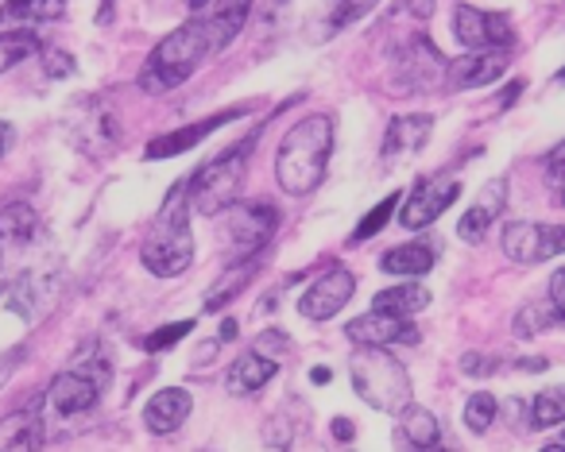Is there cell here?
I'll return each mask as SVG.
<instances>
[{
  "instance_id": "cell-1",
  "label": "cell",
  "mask_w": 565,
  "mask_h": 452,
  "mask_svg": "<svg viewBox=\"0 0 565 452\" xmlns=\"http://www.w3.org/2000/svg\"><path fill=\"white\" fill-rule=\"evenodd\" d=\"M330 155H333V120L326 112L302 117L279 140V151H275V182L282 186V194L291 197L315 194L322 186L326 171H330Z\"/></svg>"
},
{
  "instance_id": "cell-2",
  "label": "cell",
  "mask_w": 565,
  "mask_h": 452,
  "mask_svg": "<svg viewBox=\"0 0 565 452\" xmlns=\"http://www.w3.org/2000/svg\"><path fill=\"white\" fill-rule=\"evenodd\" d=\"M140 263L148 267L156 279H179L190 263H194V236H190V205H186V182L171 190L163 202L159 217L151 220L148 236H143Z\"/></svg>"
},
{
  "instance_id": "cell-3",
  "label": "cell",
  "mask_w": 565,
  "mask_h": 452,
  "mask_svg": "<svg viewBox=\"0 0 565 452\" xmlns=\"http://www.w3.org/2000/svg\"><path fill=\"white\" fill-rule=\"evenodd\" d=\"M213 58V43L202 20H186L182 28H174L167 40L156 43V51L148 55L140 71V86L148 94H171L179 89L190 74H198V66H205Z\"/></svg>"
},
{
  "instance_id": "cell-4",
  "label": "cell",
  "mask_w": 565,
  "mask_h": 452,
  "mask_svg": "<svg viewBox=\"0 0 565 452\" xmlns=\"http://www.w3.org/2000/svg\"><path fill=\"white\" fill-rule=\"evenodd\" d=\"M256 136H244L236 148L221 151L217 159H210V163H202L194 174H190L186 182V205L190 213H202V217H217L225 205L236 202V194H241L244 186V171H248V151L256 148Z\"/></svg>"
},
{
  "instance_id": "cell-5",
  "label": "cell",
  "mask_w": 565,
  "mask_h": 452,
  "mask_svg": "<svg viewBox=\"0 0 565 452\" xmlns=\"http://www.w3.org/2000/svg\"><path fill=\"white\" fill-rule=\"evenodd\" d=\"M349 375H353V390L361 395V402H369L372 410L399 413L403 406L415 402L407 367L387 348H361L349 364Z\"/></svg>"
},
{
  "instance_id": "cell-6",
  "label": "cell",
  "mask_w": 565,
  "mask_h": 452,
  "mask_svg": "<svg viewBox=\"0 0 565 452\" xmlns=\"http://www.w3.org/2000/svg\"><path fill=\"white\" fill-rule=\"evenodd\" d=\"M109 383H113L109 359L97 352V344H86L82 356L47 383V402L55 406L58 413L74 418V413L94 410L97 398L109 390Z\"/></svg>"
},
{
  "instance_id": "cell-7",
  "label": "cell",
  "mask_w": 565,
  "mask_h": 452,
  "mask_svg": "<svg viewBox=\"0 0 565 452\" xmlns=\"http://www.w3.org/2000/svg\"><path fill=\"white\" fill-rule=\"evenodd\" d=\"M221 244L228 248V263H252L267 248L271 233L279 228V209L271 202H233L217 213Z\"/></svg>"
},
{
  "instance_id": "cell-8",
  "label": "cell",
  "mask_w": 565,
  "mask_h": 452,
  "mask_svg": "<svg viewBox=\"0 0 565 452\" xmlns=\"http://www.w3.org/2000/svg\"><path fill=\"white\" fill-rule=\"evenodd\" d=\"M441 74H446V58L441 51L426 40L423 32H415L395 55V89L399 94H423V89H438Z\"/></svg>"
},
{
  "instance_id": "cell-9",
  "label": "cell",
  "mask_w": 565,
  "mask_h": 452,
  "mask_svg": "<svg viewBox=\"0 0 565 452\" xmlns=\"http://www.w3.org/2000/svg\"><path fill=\"white\" fill-rule=\"evenodd\" d=\"M503 256L511 263H546L557 259L565 248V228L562 225H539V220H511L503 225Z\"/></svg>"
},
{
  "instance_id": "cell-10",
  "label": "cell",
  "mask_w": 565,
  "mask_h": 452,
  "mask_svg": "<svg viewBox=\"0 0 565 452\" xmlns=\"http://www.w3.org/2000/svg\"><path fill=\"white\" fill-rule=\"evenodd\" d=\"M454 35L469 51H508L515 43L511 20L503 12H484L472 9V4H457L454 9Z\"/></svg>"
},
{
  "instance_id": "cell-11",
  "label": "cell",
  "mask_w": 565,
  "mask_h": 452,
  "mask_svg": "<svg viewBox=\"0 0 565 452\" xmlns=\"http://www.w3.org/2000/svg\"><path fill=\"white\" fill-rule=\"evenodd\" d=\"M461 197V182L454 179H423L415 182V190H411L407 197H399L403 209H395V217H399L403 228H426L434 225V220L441 217V213L449 209V205Z\"/></svg>"
},
{
  "instance_id": "cell-12",
  "label": "cell",
  "mask_w": 565,
  "mask_h": 452,
  "mask_svg": "<svg viewBox=\"0 0 565 452\" xmlns=\"http://www.w3.org/2000/svg\"><path fill=\"white\" fill-rule=\"evenodd\" d=\"M353 294H356V275L345 271V267H330L299 298V313L307 321H330L353 302Z\"/></svg>"
},
{
  "instance_id": "cell-13",
  "label": "cell",
  "mask_w": 565,
  "mask_h": 452,
  "mask_svg": "<svg viewBox=\"0 0 565 452\" xmlns=\"http://www.w3.org/2000/svg\"><path fill=\"white\" fill-rule=\"evenodd\" d=\"M345 336L356 344V348H395V344H418L415 321L411 318H392V313H361L345 325Z\"/></svg>"
},
{
  "instance_id": "cell-14",
  "label": "cell",
  "mask_w": 565,
  "mask_h": 452,
  "mask_svg": "<svg viewBox=\"0 0 565 452\" xmlns=\"http://www.w3.org/2000/svg\"><path fill=\"white\" fill-rule=\"evenodd\" d=\"M508 74V51H469L461 58H446L441 86L446 89H484Z\"/></svg>"
},
{
  "instance_id": "cell-15",
  "label": "cell",
  "mask_w": 565,
  "mask_h": 452,
  "mask_svg": "<svg viewBox=\"0 0 565 452\" xmlns=\"http://www.w3.org/2000/svg\"><path fill=\"white\" fill-rule=\"evenodd\" d=\"M248 117V105H236V109L228 112H217V117H205L198 120V125L190 128H179V132H167V136H156V140L148 143V151H143V159H174V155H186L190 148H198V143L205 140V136H213L221 125H233V120Z\"/></svg>"
},
{
  "instance_id": "cell-16",
  "label": "cell",
  "mask_w": 565,
  "mask_h": 452,
  "mask_svg": "<svg viewBox=\"0 0 565 452\" xmlns=\"http://www.w3.org/2000/svg\"><path fill=\"white\" fill-rule=\"evenodd\" d=\"M43 441H47V426H43L40 398L0 418V452H43Z\"/></svg>"
},
{
  "instance_id": "cell-17",
  "label": "cell",
  "mask_w": 565,
  "mask_h": 452,
  "mask_svg": "<svg viewBox=\"0 0 565 452\" xmlns=\"http://www.w3.org/2000/svg\"><path fill=\"white\" fill-rule=\"evenodd\" d=\"M248 12H252V0H205L202 9H198V20H202L205 32H210L213 55H221V51L244 32Z\"/></svg>"
},
{
  "instance_id": "cell-18",
  "label": "cell",
  "mask_w": 565,
  "mask_h": 452,
  "mask_svg": "<svg viewBox=\"0 0 565 452\" xmlns=\"http://www.w3.org/2000/svg\"><path fill=\"white\" fill-rule=\"evenodd\" d=\"M503 209H508V182L492 179L484 190H480L477 202L469 205V213L457 220V236H461V240H469V244H480L488 228H492V220L500 217Z\"/></svg>"
},
{
  "instance_id": "cell-19",
  "label": "cell",
  "mask_w": 565,
  "mask_h": 452,
  "mask_svg": "<svg viewBox=\"0 0 565 452\" xmlns=\"http://www.w3.org/2000/svg\"><path fill=\"white\" fill-rule=\"evenodd\" d=\"M190 410H194V398H190L186 387H163L143 406V426H148L151 433L167 437L190 418Z\"/></svg>"
},
{
  "instance_id": "cell-20",
  "label": "cell",
  "mask_w": 565,
  "mask_h": 452,
  "mask_svg": "<svg viewBox=\"0 0 565 452\" xmlns=\"http://www.w3.org/2000/svg\"><path fill=\"white\" fill-rule=\"evenodd\" d=\"M434 132V117L430 112H411V117H395L384 132V155L387 159H407L415 151L426 148Z\"/></svg>"
},
{
  "instance_id": "cell-21",
  "label": "cell",
  "mask_w": 565,
  "mask_h": 452,
  "mask_svg": "<svg viewBox=\"0 0 565 452\" xmlns=\"http://www.w3.org/2000/svg\"><path fill=\"white\" fill-rule=\"evenodd\" d=\"M275 367H279V359L264 356L259 348L241 352V356L233 359V367H228V375H225L228 395H236V398L256 395L259 387H267V383L275 379Z\"/></svg>"
},
{
  "instance_id": "cell-22",
  "label": "cell",
  "mask_w": 565,
  "mask_h": 452,
  "mask_svg": "<svg viewBox=\"0 0 565 452\" xmlns=\"http://www.w3.org/2000/svg\"><path fill=\"white\" fill-rule=\"evenodd\" d=\"M434 263H438V251L430 244H399V248L380 256V267L387 275H403V279H423L434 271Z\"/></svg>"
},
{
  "instance_id": "cell-23",
  "label": "cell",
  "mask_w": 565,
  "mask_h": 452,
  "mask_svg": "<svg viewBox=\"0 0 565 452\" xmlns=\"http://www.w3.org/2000/svg\"><path fill=\"white\" fill-rule=\"evenodd\" d=\"M380 0H326L322 17H318V40H333V35L349 32L353 24H361Z\"/></svg>"
},
{
  "instance_id": "cell-24",
  "label": "cell",
  "mask_w": 565,
  "mask_h": 452,
  "mask_svg": "<svg viewBox=\"0 0 565 452\" xmlns=\"http://www.w3.org/2000/svg\"><path fill=\"white\" fill-rule=\"evenodd\" d=\"M395 418H399V441L407 449H434V444H441V421L430 410L411 402Z\"/></svg>"
},
{
  "instance_id": "cell-25",
  "label": "cell",
  "mask_w": 565,
  "mask_h": 452,
  "mask_svg": "<svg viewBox=\"0 0 565 452\" xmlns=\"http://www.w3.org/2000/svg\"><path fill=\"white\" fill-rule=\"evenodd\" d=\"M430 305V290L423 282H399V287H387L372 298V310L392 313V318H415Z\"/></svg>"
},
{
  "instance_id": "cell-26",
  "label": "cell",
  "mask_w": 565,
  "mask_h": 452,
  "mask_svg": "<svg viewBox=\"0 0 565 452\" xmlns=\"http://www.w3.org/2000/svg\"><path fill=\"white\" fill-rule=\"evenodd\" d=\"M43 51V40L35 32H0V74H9L12 66L28 63Z\"/></svg>"
},
{
  "instance_id": "cell-27",
  "label": "cell",
  "mask_w": 565,
  "mask_h": 452,
  "mask_svg": "<svg viewBox=\"0 0 565 452\" xmlns=\"http://www.w3.org/2000/svg\"><path fill=\"white\" fill-rule=\"evenodd\" d=\"M71 0H12L4 20H32V24H55L66 17Z\"/></svg>"
},
{
  "instance_id": "cell-28",
  "label": "cell",
  "mask_w": 565,
  "mask_h": 452,
  "mask_svg": "<svg viewBox=\"0 0 565 452\" xmlns=\"http://www.w3.org/2000/svg\"><path fill=\"white\" fill-rule=\"evenodd\" d=\"M531 429H557L565 421V402H562V387H550L542 395L531 398V413H526Z\"/></svg>"
},
{
  "instance_id": "cell-29",
  "label": "cell",
  "mask_w": 565,
  "mask_h": 452,
  "mask_svg": "<svg viewBox=\"0 0 565 452\" xmlns=\"http://www.w3.org/2000/svg\"><path fill=\"white\" fill-rule=\"evenodd\" d=\"M562 318H565V313H557L550 302L546 305H523V310L515 313V336H519V341H531V336L562 325Z\"/></svg>"
},
{
  "instance_id": "cell-30",
  "label": "cell",
  "mask_w": 565,
  "mask_h": 452,
  "mask_svg": "<svg viewBox=\"0 0 565 452\" xmlns=\"http://www.w3.org/2000/svg\"><path fill=\"white\" fill-rule=\"evenodd\" d=\"M399 197H403V194H387L380 205H372V209H369V217H364L361 225H356L353 240H356V244H361V240H372V236H376L380 228H384L387 220L395 217V209H399Z\"/></svg>"
},
{
  "instance_id": "cell-31",
  "label": "cell",
  "mask_w": 565,
  "mask_h": 452,
  "mask_svg": "<svg viewBox=\"0 0 565 452\" xmlns=\"http://www.w3.org/2000/svg\"><path fill=\"white\" fill-rule=\"evenodd\" d=\"M495 398L492 395H472L469 402H465V426H469V433H488L492 429V421H495Z\"/></svg>"
},
{
  "instance_id": "cell-32",
  "label": "cell",
  "mask_w": 565,
  "mask_h": 452,
  "mask_svg": "<svg viewBox=\"0 0 565 452\" xmlns=\"http://www.w3.org/2000/svg\"><path fill=\"white\" fill-rule=\"evenodd\" d=\"M267 441H271L275 449H282V452H326L322 444H318L315 437H310L307 418L291 421V429H287V437H267Z\"/></svg>"
},
{
  "instance_id": "cell-33",
  "label": "cell",
  "mask_w": 565,
  "mask_h": 452,
  "mask_svg": "<svg viewBox=\"0 0 565 452\" xmlns=\"http://www.w3.org/2000/svg\"><path fill=\"white\" fill-rule=\"evenodd\" d=\"M190 333H194V321H174V325H163V329H156V333H148L140 344H143V352H167Z\"/></svg>"
},
{
  "instance_id": "cell-34",
  "label": "cell",
  "mask_w": 565,
  "mask_h": 452,
  "mask_svg": "<svg viewBox=\"0 0 565 452\" xmlns=\"http://www.w3.org/2000/svg\"><path fill=\"white\" fill-rule=\"evenodd\" d=\"M500 359L495 356H484V352H465L461 356V372L472 375V379H484V375H495Z\"/></svg>"
},
{
  "instance_id": "cell-35",
  "label": "cell",
  "mask_w": 565,
  "mask_h": 452,
  "mask_svg": "<svg viewBox=\"0 0 565 452\" xmlns=\"http://www.w3.org/2000/svg\"><path fill=\"white\" fill-rule=\"evenodd\" d=\"M40 55L47 58L51 78H66V74H74V58L66 55V51H40Z\"/></svg>"
},
{
  "instance_id": "cell-36",
  "label": "cell",
  "mask_w": 565,
  "mask_h": 452,
  "mask_svg": "<svg viewBox=\"0 0 565 452\" xmlns=\"http://www.w3.org/2000/svg\"><path fill=\"white\" fill-rule=\"evenodd\" d=\"M256 341H259L256 348L264 352V356H271V359H279L282 352L291 348V344H287V336H282V333H275V329H267V333H264V336H256Z\"/></svg>"
},
{
  "instance_id": "cell-37",
  "label": "cell",
  "mask_w": 565,
  "mask_h": 452,
  "mask_svg": "<svg viewBox=\"0 0 565 452\" xmlns=\"http://www.w3.org/2000/svg\"><path fill=\"white\" fill-rule=\"evenodd\" d=\"M395 17H415L418 24H426L434 17V0H403L399 9H395Z\"/></svg>"
},
{
  "instance_id": "cell-38",
  "label": "cell",
  "mask_w": 565,
  "mask_h": 452,
  "mask_svg": "<svg viewBox=\"0 0 565 452\" xmlns=\"http://www.w3.org/2000/svg\"><path fill=\"white\" fill-rule=\"evenodd\" d=\"M562 148L550 151V163H546V174H550V190H554V197H562Z\"/></svg>"
},
{
  "instance_id": "cell-39",
  "label": "cell",
  "mask_w": 565,
  "mask_h": 452,
  "mask_svg": "<svg viewBox=\"0 0 565 452\" xmlns=\"http://www.w3.org/2000/svg\"><path fill=\"white\" fill-rule=\"evenodd\" d=\"M550 305H554L557 313H565V271L550 275Z\"/></svg>"
},
{
  "instance_id": "cell-40",
  "label": "cell",
  "mask_w": 565,
  "mask_h": 452,
  "mask_svg": "<svg viewBox=\"0 0 565 452\" xmlns=\"http://www.w3.org/2000/svg\"><path fill=\"white\" fill-rule=\"evenodd\" d=\"M20 359H24V348H17V352H4V356H0V387H4V383H9L12 367H17Z\"/></svg>"
},
{
  "instance_id": "cell-41",
  "label": "cell",
  "mask_w": 565,
  "mask_h": 452,
  "mask_svg": "<svg viewBox=\"0 0 565 452\" xmlns=\"http://www.w3.org/2000/svg\"><path fill=\"white\" fill-rule=\"evenodd\" d=\"M333 437H338V441H353V433H356V426L349 418H333Z\"/></svg>"
},
{
  "instance_id": "cell-42",
  "label": "cell",
  "mask_w": 565,
  "mask_h": 452,
  "mask_svg": "<svg viewBox=\"0 0 565 452\" xmlns=\"http://www.w3.org/2000/svg\"><path fill=\"white\" fill-rule=\"evenodd\" d=\"M12 140H17V132H12L9 120H0V159H4V151L12 148Z\"/></svg>"
},
{
  "instance_id": "cell-43",
  "label": "cell",
  "mask_w": 565,
  "mask_h": 452,
  "mask_svg": "<svg viewBox=\"0 0 565 452\" xmlns=\"http://www.w3.org/2000/svg\"><path fill=\"white\" fill-rule=\"evenodd\" d=\"M236 336V321L228 318V321H221V341H233Z\"/></svg>"
},
{
  "instance_id": "cell-44",
  "label": "cell",
  "mask_w": 565,
  "mask_h": 452,
  "mask_svg": "<svg viewBox=\"0 0 565 452\" xmlns=\"http://www.w3.org/2000/svg\"><path fill=\"white\" fill-rule=\"evenodd\" d=\"M407 452H461V449H454V444H434V449H407Z\"/></svg>"
},
{
  "instance_id": "cell-45",
  "label": "cell",
  "mask_w": 565,
  "mask_h": 452,
  "mask_svg": "<svg viewBox=\"0 0 565 452\" xmlns=\"http://www.w3.org/2000/svg\"><path fill=\"white\" fill-rule=\"evenodd\" d=\"M315 383H330V367H315Z\"/></svg>"
},
{
  "instance_id": "cell-46",
  "label": "cell",
  "mask_w": 565,
  "mask_h": 452,
  "mask_svg": "<svg viewBox=\"0 0 565 452\" xmlns=\"http://www.w3.org/2000/svg\"><path fill=\"white\" fill-rule=\"evenodd\" d=\"M542 452H562V441H550V444H546V449H542Z\"/></svg>"
},
{
  "instance_id": "cell-47",
  "label": "cell",
  "mask_w": 565,
  "mask_h": 452,
  "mask_svg": "<svg viewBox=\"0 0 565 452\" xmlns=\"http://www.w3.org/2000/svg\"><path fill=\"white\" fill-rule=\"evenodd\" d=\"M9 4H12V0H0V20H4V12H9Z\"/></svg>"
},
{
  "instance_id": "cell-48",
  "label": "cell",
  "mask_w": 565,
  "mask_h": 452,
  "mask_svg": "<svg viewBox=\"0 0 565 452\" xmlns=\"http://www.w3.org/2000/svg\"><path fill=\"white\" fill-rule=\"evenodd\" d=\"M186 4H190V9H202V4H205V0H186Z\"/></svg>"
}]
</instances>
